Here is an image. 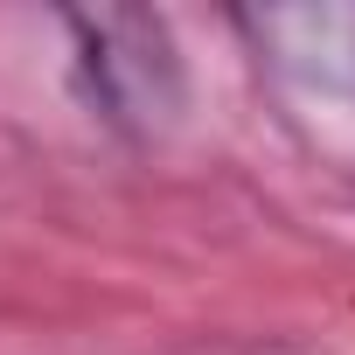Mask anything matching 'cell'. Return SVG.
<instances>
[{
	"label": "cell",
	"mask_w": 355,
	"mask_h": 355,
	"mask_svg": "<svg viewBox=\"0 0 355 355\" xmlns=\"http://www.w3.org/2000/svg\"><path fill=\"white\" fill-rule=\"evenodd\" d=\"M63 35H70L77 84L112 132L153 139L182 119L189 105L182 49H174V28L153 8H70Z\"/></svg>",
	"instance_id": "6da1fadb"
},
{
	"label": "cell",
	"mask_w": 355,
	"mask_h": 355,
	"mask_svg": "<svg viewBox=\"0 0 355 355\" xmlns=\"http://www.w3.org/2000/svg\"><path fill=\"white\" fill-rule=\"evenodd\" d=\"M251 49L306 91H355V8H251Z\"/></svg>",
	"instance_id": "7a4b0ae2"
}]
</instances>
